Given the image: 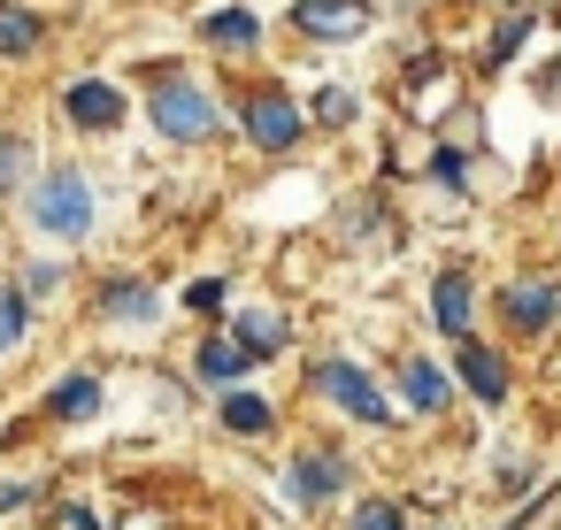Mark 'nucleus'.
Returning a JSON list of instances; mask_svg holds the SVG:
<instances>
[{
    "label": "nucleus",
    "mask_w": 561,
    "mask_h": 530,
    "mask_svg": "<svg viewBox=\"0 0 561 530\" xmlns=\"http://www.w3.org/2000/svg\"><path fill=\"white\" fill-rule=\"evenodd\" d=\"M507 323L546 331V323H553V285H507Z\"/></svg>",
    "instance_id": "9d476101"
},
{
    "label": "nucleus",
    "mask_w": 561,
    "mask_h": 530,
    "mask_svg": "<svg viewBox=\"0 0 561 530\" xmlns=\"http://www.w3.org/2000/svg\"><path fill=\"white\" fill-rule=\"evenodd\" d=\"M431 315H438V331H469V277L461 269H446L431 285Z\"/></svg>",
    "instance_id": "1a4fd4ad"
},
{
    "label": "nucleus",
    "mask_w": 561,
    "mask_h": 530,
    "mask_svg": "<svg viewBox=\"0 0 561 530\" xmlns=\"http://www.w3.org/2000/svg\"><path fill=\"white\" fill-rule=\"evenodd\" d=\"M70 116H78L85 131H116V124H124V101H116V85H93V78H85V85H70Z\"/></svg>",
    "instance_id": "0eeeda50"
},
{
    "label": "nucleus",
    "mask_w": 561,
    "mask_h": 530,
    "mask_svg": "<svg viewBox=\"0 0 561 530\" xmlns=\"http://www.w3.org/2000/svg\"><path fill=\"white\" fill-rule=\"evenodd\" d=\"M293 492H300V499L346 492V461H339V453H300V461H293Z\"/></svg>",
    "instance_id": "6e6552de"
},
{
    "label": "nucleus",
    "mask_w": 561,
    "mask_h": 530,
    "mask_svg": "<svg viewBox=\"0 0 561 530\" xmlns=\"http://www.w3.org/2000/svg\"><path fill=\"white\" fill-rule=\"evenodd\" d=\"M108 315H131L139 323V315H154V292L147 285H108Z\"/></svg>",
    "instance_id": "a211bd4d"
},
{
    "label": "nucleus",
    "mask_w": 561,
    "mask_h": 530,
    "mask_svg": "<svg viewBox=\"0 0 561 530\" xmlns=\"http://www.w3.org/2000/svg\"><path fill=\"white\" fill-rule=\"evenodd\" d=\"M362 530H408V515H400V507H385V499H377V507H362Z\"/></svg>",
    "instance_id": "4be33fe9"
},
{
    "label": "nucleus",
    "mask_w": 561,
    "mask_h": 530,
    "mask_svg": "<svg viewBox=\"0 0 561 530\" xmlns=\"http://www.w3.org/2000/svg\"><path fill=\"white\" fill-rule=\"evenodd\" d=\"M208 39H216V47H254V16H247V9H216V16H208Z\"/></svg>",
    "instance_id": "2eb2a0df"
},
{
    "label": "nucleus",
    "mask_w": 561,
    "mask_h": 530,
    "mask_svg": "<svg viewBox=\"0 0 561 530\" xmlns=\"http://www.w3.org/2000/svg\"><path fill=\"white\" fill-rule=\"evenodd\" d=\"M523 32H530V16H507V24H500V39H492V62H507V55L523 47Z\"/></svg>",
    "instance_id": "aec40b11"
},
{
    "label": "nucleus",
    "mask_w": 561,
    "mask_h": 530,
    "mask_svg": "<svg viewBox=\"0 0 561 530\" xmlns=\"http://www.w3.org/2000/svg\"><path fill=\"white\" fill-rule=\"evenodd\" d=\"M224 423H231V430H270V400L231 392V400H224Z\"/></svg>",
    "instance_id": "f3484780"
},
{
    "label": "nucleus",
    "mask_w": 561,
    "mask_h": 530,
    "mask_svg": "<svg viewBox=\"0 0 561 530\" xmlns=\"http://www.w3.org/2000/svg\"><path fill=\"white\" fill-rule=\"evenodd\" d=\"M400 384H408V400H415L423 415H431V407H446V377H438L431 361H408V377H400Z\"/></svg>",
    "instance_id": "4468645a"
},
{
    "label": "nucleus",
    "mask_w": 561,
    "mask_h": 530,
    "mask_svg": "<svg viewBox=\"0 0 561 530\" xmlns=\"http://www.w3.org/2000/svg\"><path fill=\"white\" fill-rule=\"evenodd\" d=\"M316 392H331V400H339V407H346L354 423H392L385 392H377V384H369V377H362L354 361H323V369H316Z\"/></svg>",
    "instance_id": "f03ea898"
},
{
    "label": "nucleus",
    "mask_w": 561,
    "mask_h": 530,
    "mask_svg": "<svg viewBox=\"0 0 561 530\" xmlns=\"http://www.w3.org/2000/svg\"><path fill=\"white\" fill-rule=\"evenodd\" d=\"M293 24H300L308 39H354V32L369 24V9H362V0H300Z\"/></svg>",
    "instance_id": "20e7f679"
},
{
    "label": "nucleus",
    "mask_w": 561,
    "mask_h": 530,
    "mask_svg": "<svg viewBox=\"0 0 561 530\" xmlns=\"http://www.w3.org/2000/svg\"><path fill=\"white\" fill-rule=\"evenodd\" d=\"M454 361H461V384H469L484 407H492V400H507V369H500V354H492V346L461 338V354H454Z\"/></svg>",
    "instance_id": "423d86ee"
},
{
    "label": "nucleus",
    "mask_w": 561,
    "mask_h": 530,
    "mask_svg": "<svg viewBox=\"0 0 561 530\" xmlns=\"http://www.w3.org/2000/svg\"><path fill=\"white\" fill-rule=\"evenodd\" d=\"M239 346H247V361L254 354H277L285 346V315H239Z\"/></svg>",
    "instance_id": "f8f14e48"
},
{
    "label": "nucleus",
    "mask_w": 561,
    "mask_h": 530,
    "mask_svg": "<svg viewBox=\"0 0 561 530\" xmlns=\"http://www.w3.org/2000/svg\"><path fill=\"white\" fill-rule=\"evenodd\" d=\"M32 223H39L47 239H85V231H93V185H85L78 170H55V177L32 193Z\"/></svg>",
    "instance_id": "f257e3e1"
},
{
    "label": "nucleus",
    "mask_w": 561,
    "mask_h": 530,
    "mask_svg": "<svg viewBox=\"0 0 561 530\" xmlns=\"http://www.w3.org/2000/svg\"><path fill=\"white\" fill-rule=\"evenodd\" d=\"M47 407H55L62 423H85V415L101 407V384H93V377H62V384L47 392Z\"/></svg>",
    "instance_id": "9b49d317"
},
{
    "label": "nucleus",
    "mask_w": 561,
    "mask_h": 530,
    "mask_svg": "<svg viewBox=\"0 0 561 530\" xmlns=\"http://www.w3.org/2000/svg\"><path fill=\"white\" fill-rule=\"evenodd\" d=\"M39 47V16L32 9H0V55H32Z\"/></svg>",
    "instance_id": "ddd939ff"
},
{
    "label": "nucleus",
    "mask_w": 561,
    "mask_h": 530,
    "mask_svg": "<svg viewBox=\"0 0 561 530\" xmlns=\"http://www.w3.org/2000/svg\"><path fill=\"white\" fill-rule=\"evenodd\" d=\"M32 499V484H0V507H24Z\"/></svg>",
    "instance_id": "b1692460"
},
{
    "label": "nucleus",
    "mask_w": 561,
    "mask_h": 530,
    "mask_svg": "<svg viewBox=\"0 0 561 530\" xmlns=\"http://www.w3.org/2000/svg\"><path fill=\"white\" fill-rule=\"evenodd\" d=\"M16 170H24V147H16V139H0V193L16 185Z\"/></svg>",
    "instance_id": "5701e85b"
},
{
    "label": "nucleus",
    "mask_w": 561,
    "mask_h": 530,
    "mask_svg": "<svg viewBox=\"0 0 561 530\" xmlns=\"http://www.w3.org/2000/svg\"><path fill=\"white\" fill-rule=\"evenodd\" d=\"M154 124H162L170 139H208V131H216V101H208L201 85H162V93H154Z\"/></svg>",
    "instance_id": "7ed1b4c3"
},
{
    "label": "nucleus",
    "mask_w": 561,
    "mask_h": 530,
    "mask_svg": "<svg viewBox=\"0 0 561 530\" xmlns=\"http://www.w3.org/2000/svg\"><path fill=\"white\" fill-rule=\"evenodd\" d=\"M316 116H323V124H346V116H354V93H331V85H323V93H316Z\"/></svg>",
    "instance_id": "412c9836"
},
{
    "label": "nucleus",
    "mask_w": 561,
    "mask_h": 530,
    "mask_svg": "<svg viewBox=\"0 0 561 530\" xmlns=\"http://www.w3.org/2000/svg\"><path fill=\"white\" fill-rule=\"evenodd\" d=\"M247 131H254V147H293L300 139V108L285 93H254L247 101Z\"/></svg>",
    "instance_id": "39448f33"
},
{
    "label": "nucleus",
    "mask_w": 561,
    "mask_h": 530,
    "mask_svg": "<svg viewBox=\"0 0 561 530\" xmlns=\"http://www.w3.org/2000/svg\"><path fill=\"white\" fill-rule=\"evenodd\" d=\"M16 331H24V292H0V354L16 346Z\"/></svg>",
    "instance_id": "6ab92c4d"
},
{
    "label": "nucleus",
    "mask_w": 561,
    "mask_h": 530,
    "mask_svg": "<svg viewBox=\"0 0 561 530\" xmlns=\"http://www.w3.org/2000/svg\"><path fill=\"white\" fill-rule=\"evenodd\" d=\"M239 369H247V346L239 338H208L201 346V377H239Z\"/></svg>",
    "instance_id": "dca6fc26"
}]
</instances>
